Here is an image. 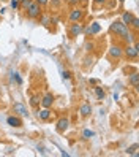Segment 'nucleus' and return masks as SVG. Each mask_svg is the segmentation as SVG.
Returning a JSON list of instances; mask_svg holds the SVG:
<instances>
[{"mask_svg":"<svg viewBox=\"0 0 139 157\" xmlns=\"http://www.w3.org/2000/svg\"><path fill=\"white\" fill-rule=\"evenodd\" d=\"M111 30L115 32L117 35H120L125 41H128V43H138L136 35H134V34H130L128 26H125L122 21H114L112 24H111Z\"/></svg>","mask_w":139,"mask_h":157,"instance_id":"obj_1","label":"nucleus"},{"mask_svg":"<svg viewBox=\"0 0 139 157\" xmlns=\"http://www.w3.org/2000/svg\"><path fill=\"white\" fill-rule=\"evenodd\" d=\"M27 10V16L30 19H36L40 15H41V5H38L36 2H30V5L25 8Z\"/></svg>","mask_w":139,"mask_h":157,"instance_id":"obj_2","label":"nucleus"},{"mask_svg":"<svg viewBox=\"0 0 139 157\" xmlns=\"http://www.w3.org/2000/svg\"><path fill=\"white\" fill-rule=\"evenodd\" d=\"M123 54L127 56V59H138V54H139V48H138V43H134L133 46H127V48L123 49Z\"/></svg>","mask_w":139,"mask_h":157,"instance_id":"obj_3","label":"nucleus"},{"mask_svg":"<svg viewBox=\"0 0 139 157\" xmlns=\"http://www.w3.org/2000/svg\"><path fill=\"white\" fill-rule=\"evenodd\" d=\"M84 18V11L81 8H73L70 13V21L71 22H81V19Z\"/></svg>","mask_w":139,"mask_h":157,"instance_id":"obj_4","label":"nucleus"},{"mask_svg":"<svg viewBox=\"0 0 139 157\" xmlns=\"http://www.w3.org/2000/svg\"><path fill=\"white\" fill-rule=\"evenodd\" d=\"M13 111H14L17 116H29L27 107H25V105H22V103H19V102H16V103L13 105Z\"/></svg>","mask_w":139,"mask_h":157,"instance_id":"obj_5","label":"nucleus"},{"mask_svg":"<svg viewBox=\"0 0 139 157\" xmlns=\"http://www.w3.org/2000/svg\"><path fill=\"white\" fill-rule=\"evenodd\" d=\"M40 103H41V107H43V108H51V107H52V103H54V95L52 94H46L43 99L40 100Z\"/></svg>","mask_w":139,"mask_h":157,"instance_id":"obj_6","label":"nucleus"},{"mask_svg":"<svg viewBox=\"0 0 139 157\" xmlns=\"http://www.w3.org/2000/svg\"><path fill=\"white\" fill-rule=\"evenodd\" d=\"M82 32V26L79 24V22H73L71 27H70V37L71 38H75V37H77Z\"/></svg>","mask_w":139,"mask_h":157,"instance_id":"obj_7","label":"nucleus"},{"mask_svg":"<svg viewBox=\"0 0 139 157\" xmlns=\"http://www.w3.org/2000/svg\"><path fill=\"white\" fill-rule=\"evenodd\" d=\"M122 54H123V49L120 48V46H117V45H114V46H111V48H109V56L111 57L120 59V57H122Z\"/></svg>","mask_w":139,"mask_h":157,"instance_id":"obj_8","label":"nucleus"},{"mask_svg":"<svg viewBox=\"0 0 139 157\" xmlns=\"http://www.w3.org/2000/svg\"><path fill=\"white\" fill-rule=\"evenodd\" d=\"M100 30H101V26L98 24V22H92V24L85 29V34L87 35H96Z\"/></svg>","mask_w":139,"mask_h":157,"instance_id":"obj_9","label":"nucleus"},{"mask_svg":"<svg viewBox=\"0 0 139 157\" xmlns=\"http://www.w3.org/2000/svg\"><path fill=\"white\" fill-rule=\"evenodd\" d=\"M7 122H8V126L16 127V129H17V127H22V119L17 118V116H8Z\"/></svg>","mask_w":139,"mask_h":157,"instance_id":"obj_10","label":"nucleus"},{"mask_svg":"<svg viewBox=\"0 0 139 157\" xmlns=\"http://www.w3.org/2000/svg\"><path fill=\"white\" fill-rule=\"evenodd\" d=\"M68 126H70V121H68L67 118L59 119V122H57V132H59V133H63V132L68 129Z\"/></svg>","mask_w":139,"mask_h":157,"instance_id":"obj_11","label":"nucleus"},{"mask_svg":"<svg viewBox=\"0 0 139 157\" xmlns=\"http://www.w3.org/2000/svg\"><path fill=\"white\" fill-rule=\"evenodd\" d=\"M79 113H81V116H82V118L90 116V113H92V107H90L89 103H82V105H81V108H79Z\"/></svg>","mask_w":139,"mask_h":157,"instance_id":"obj_12","label":"nucleus"},{"mask_svg":"<svg viewBox=\"0 0 139 157\" xmlns=\"http://www.w3.org/2000/svg\"><path fill=\"white\" fill-rule=\"evenodd\" d=\"M133 18H134V15L131 11H125L123 15H122V22L125 26H128L130 27V24H131V21H133Z\"/></svg>","mask_w":139,"mask_h":157,"instance_id":"obj_13","label":"nucleus"},{"mask_svg":"<svg viewBox=\"0 0 139 157\" xmlns=\"http://www.w3.org/2000/svg\"><path fill=\"white\" fill-rule=\"evenodd\" d=\"M51 114L52 113H51L49 108H43L41 111H38V118L41 119V121H48V119L51 118Z\"/></svg>","mask_w":139,"mask_h":157,"instance_id":"obj_14","label":"nucleus"},{"mask_svg":"<svg viewBox=\"0 0 139 157\" xmlns=\"http://www.w3.org/2000/svg\"><path fill=\"white\" fill-rule=\"evenodd\" d=\"M130 84H131L133 87H139V73L134 72L131 76H130Z\"/></svg>","mask_w":139,"mask_h":157,"instance_id":"obj_15","label":"nucleus"},{"mask_svg":"<svg viewBox=\"0 0 139 157\" xmlns=\"http://www.w3.org/2000/svg\"><path fill=\"white\" fill-rule=\"evenodd\" d=\"M40 97L38 95H32L30 97V105H32V107H33V108H38L40 107Z\"/></svg>","mask_w":139,"mask_h":157,"instance_id":"obj_16","label":"nucleus"},{"mask_svg":"<svg viewBox=\"0 0 139 157\" xmlns=\"http://www.w3.org/2000/svg\"><path fill=\"white\" fill-rule=\"evenodd\" d=\"M95 95H96V99H98V100H103L104 99V91L103 89H101V87H98V86H95Z\"/></svg>","mask_w":139,"mask_h":157,"instance_id":"obj_17","label":"nucleus"},{"mask_svg":"<svg viewBox=\"0 0 139 157\" xmlns=\"http://www.w3.org/2000/svg\"><path fill=\"white\" fill-rule=\"evenodd\" d=\"M138 148H139L138 143H134V145H131V146H130L128 149H127V154H130V156H138V152H136Z\"/></svg>","mask_w":139,"mask_h":157,"instance_id":"obj_18","label":"nucleus"},{"mask_svg":"<svg viewBox=\"0 0 139 157\" xmlns=\"http://www.w3.org/2000/svg\"><path fill=\"white\" fill-rule=\"evenodd\" d=\"M92 137H95V132H93V130L85 129V130L82 132V138H84V140H89V138H92Z\"/></svg>","mask_w":139,"mask_h":157,"instance_id":"obj_19","label":"nucleus"},{"mask_svg":"<svg viewBox=\"0 0 139 157\" xmlns=\"http://www.w3.org/2000/svg\"><path fill=\"white\" fill-rule=\"evenodd\" d=\"M130 26H131V27H133L134 30H138V29H139V19H138L136 16L133 18V21H131V24H130Z\"/></svg>","mask_w":139,"mask_h":157,"instance_id":"obj_20","label":"nucleus"},{"mask_svg":"<svg viewBox=\"0 0 139 157\" xmlns=\"http://www.w3.org/2000/svg\"><path fill=\"white\" fill-rule=\"evenodd\" d=\"M13 78H14V80H16V83H17V84H22V78L19 76V75H17V73H13Z\"/></svg>","mask_w":139,"mask_h":157,"instance_id":"obj_21","label":"nucleus"},{"mask_svg":"<svg viewBox=\"0 0 139 157\" xmlns=\"http://www.w3.org/2000/svg\"><path fill=\"white\" fill-rule=\"evenodd\" d=\"M62 76H63V80H71V72H63L62 73Z\"/></svg>","mask_w":139,"mask_h":157,"instance_id":"obj_22","label":"nucleus"},{"mask_svg":"<svg viewBox=\"0 0 139 157\" xmlns=\"http://www.w3.org/2000/svg\"><path fill=\"white\" fill-rule=\"evenodd\" d=\"M17 7H19V0H11V8L13 10H16Z\"/></svg>","mask_w":139,"mask_h":157,"instance_id":"obj_23","label":"nucleus"},{"mask_svg":"<svg viewBox=\"0 0 139 157\" xmlns=\"http://www.w3.org/2000/svg\"><path fill=\"white\" fill-rule=\"evenodd\" d=\"M36 3H38V5H46L48 0H36Z\"/></svg>","mask_w":139,"mask_h":157,"instance_id":"obj_24","label":"nucleus"},{"mask_svg":"<svg viewBox=\"0 0 139 157\" xmlns=\"http://www.w3.org/2000/svg\"><path fill=\"white\" fill-rule=\"evenodd\" d=\"M104 2H106V0H95L96 5H101V3H104Z\"/></svg>","mask_w":139,"mask_h":157,"instance_id":"obj_25","label":"nucleus"},{"mask_svg":"<svg viewBox=\"0 0 139 157\" xmlns=\"http://www.w3.org/2000/svg\"><path fill=\"white\" fill-rule=\"evenodd\" d=\"M90 84H98V80H90Z\"/></svg>","mask_w":139,"mask_h":157,"instance_id":"obj_26","label":"nucleus"},{"mask_svg":"<svg viewBox=\"0 0 139 157\" xmlns=\"http://www.w3.org/2000/svg\"><path fill=\"white\" fill-rule=\"evenodd\" d=\"M70 3H71V5H75V3H77V0H70Z\"/></svg>","mask_w":139,"mask_h":157,"instance_id":"obj_27","label":"nucleus"},{"mask_svg":"<svg viewBox=\"0 0 139 157\" xmlns=\"http://www.w3.org/2000/svg\"><path fill=\"white\" fill-rule=\"evenodd\" d=\"M119 2H120V3H123V2H125V0H119Z\"/></svg>","mask_w":139,"mask_h":157,"instance_id":"obj_28","label":"nucleus"},{"mask_svg":"<svg viewBox=\"0 0 139 157\" xmlns=\"http://www.w3.org/2000/svg\"><path fill=\"white\" fill-rule=\"evenodd\" d=\"M2 2H7V0H2Z\"/></svg>","mask_w":139,"mask_h":157,"instance_id":"obj_29","label":"nucleus"}]
</instances>
